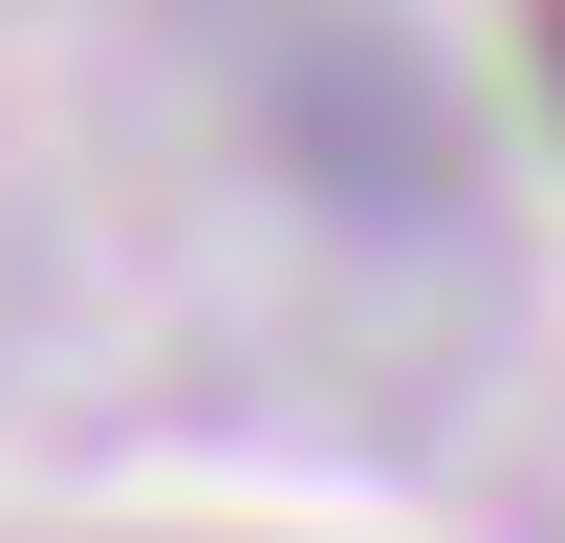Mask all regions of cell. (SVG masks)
<instances>
[{
    "instance_id": "cell-1",
    "label": "cell",
    "mask_w": 565,
    "mask_h": 543,
    "mask_svg": "<svg viewBox=\"0 0 565 543\" xmlns=\"http://www.w3.org/2000/svg\"><path fill=\"white\" fill-rule=\"evenodd\" d=\"M544 87H565V0H544Z\"/></svg>"
}]
</instances>
